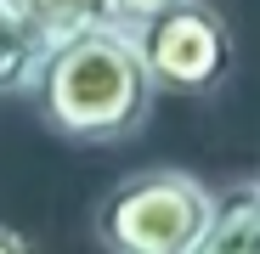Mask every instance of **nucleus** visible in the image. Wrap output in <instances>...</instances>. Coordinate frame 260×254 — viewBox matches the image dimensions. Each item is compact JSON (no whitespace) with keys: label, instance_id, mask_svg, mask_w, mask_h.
I'll list each match as a JSON object with an SVG mask.
<instances>
[{"label":"nucleus","instance_id":"4","mask_svg":"<svg viewBox=\"0 0 260 254\" xmlns=\"http://www.w3.org/2000/svg\"><path fill=\"white\" fill-rule=\"evenodd\" d=\"M192 254H260V181H238L215 192V209Z\"/></svg>","mask_w":260,"mask_h":254},{"label":"nucleus","instance_id":"6","mask_svg":"<svg viewBox=\"0 0 260 254\" xmlns=\"http://www.w3.org/2000/svg\"><path fill=\"white\" fill-rule=\"evenodd\" d=\"M12 6L57 46V40L91 34V28H124L119 23V0H12Z\"/></svg>","mask_w":260,"mask_h":254},{"label":"nucleus","instance_id":"7","mask_svg":"<svg viewBox=\"0 0 260 254\" xmlns=\"http://www.w3.org/2000/svg\"><path fill=\"white\" fill-rule=\"evenodd\" d=\"M153 6H164V0H119V23L130 28V23H136V17H147Z\"/></svg>","mask_w":260,"mask_h":254},{"label":"nucleus","instance_id":"8","mask_svg":"<svg viewBox=\"0 0 260 254\" xmlns=\"http://www.w3.org/2000/svg\"><path fill=\"white\" fill-rule=\"evenodd\" d=\"M0 254H28V237L12 232V226H0Z\"/></svg>","mask_w":260,"mask_h":254},{"label":"nucleus","instance_id":"2","mask_svg":"<svg viewBox=\"0 0 260 254\" xmlns=\"http://www.w3.org/2000/svg\"><path fill=\"white\" fill-rule=\"evenodd\" d=\"M215 192L192 169H136L96 203V243L108 254H192Z\"/></svg>","mask_w":260,"mask_h":254},{"label":"nucleus","instance_id":"5","mask_svg":"<svg viewBox=\"0 0 260 254\" xmlns=\"http://www.w3.org/2000/svg\"><path fill=\"white\" fill-rule=\"evenodd\" d=\"M51 40L40 34L12 0H0V96H28Z\"/></svg>","mask_w":260,"mask_h":254},{"label":"nucleus","instance_id":"3","mask_svg":"<svg viewBox=\"0 0 260 254\" xmlns=\"http://www.w3.org/2000/svg\"><path fill=\"white\" fill-rule=\"evenodd\" d=\"M142 62L170 96H215L238 68V40L221 6L209 0H164L130 23Z\"/></svg>","mask_w":260,"mask_h":254},{"label":"nucleus","instance_id":"1","mask_svg":"<svg viewBox=\"0 0 260 254\" xmlns=\"http://www.w3.org/2000/svg\"><path fill=\"white\" fill-rule=\"evenodd\" d=\"M28 96L62 141L113 147L147 124L158 85H153L130 28H91V34L57 40L46 51Z\"/></svg>","mask_w":260,"mask_h":254}]
</instances>
